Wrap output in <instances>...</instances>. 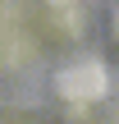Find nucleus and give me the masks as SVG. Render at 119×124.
<instances>
[{
	"instance_id": "f257e3e1",
	"label": "nucleus",
	"mask_w": 119,
	"mask_h": 124,
	"mask_svg": "<svg viewBox=\"0 0 119 124\" xmlns=\"http://www.w3.org/2000/svg\"><path fill=\"white\" fill-rule=\"evenodd\" d=\"M55 87H60V97H64V101L87 106V101H101V97H105L110 74H105V64H101L96 55H78V60H69V64L60 69Z\"/></svg>"
},
{
	"instance_id": "f03ea898",
	"label": "nucleus",
	"mask_w": 119,
	"mask_h": 124,
	"mask_svg": "<svg viewBox=\"0 0 119 124\" xmlns=\"http://www.w3.org/2000/svg\"><path fill=\"white\" fill-rule=\"evenodd\" d=\"M50 5H69V0H50Z\"/></svg>"
}]
</instances>
